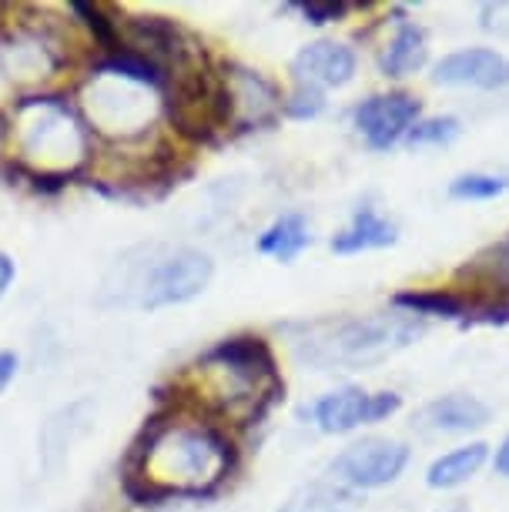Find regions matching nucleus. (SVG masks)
<instances>
[{
	"instance_id": "nucleus-13",
	"label": "nucleus",
	"mask_w": 509,
	"mask_h": 512,
	"mask_svg": "<svg viewBox=\"0 0 509 512\" xmlns=\"http://www.w3.org/2000/svg\"><path fill=\"white\" fill-rule=\"evenodd\" d=\"M292 74L295 84H305V88H342V84H349L355 77V54L345 44L312 41L295 54Z\"/></svg>"
},
{
	"instance_id": "nucleus-5",
	"label": "nucleus",
	"mask_w": 509,
	"mask_h": 512,
	"mask_svg": "<svg viewBox=\"0 0 509 512\" xmlns=\"http://www.w3.org/2000/svg\"><path fill=\"white\" fill-rule=\"evenodd\" d=\"M201 372L211 379L215 405L222 412L242 409L245 415H262L285 389L262 338H225L201 359Z\"/></svg>"
},
{
	"instance_id": "nucleus-1",
	"label": "nucleus",
	"mask_w": 509,
	"mask_h": 512,
	"mask_svg": "<svg viewBox=\"0 0 509 512\" xmlns=\"http://www.w3.org/2000/svg\"><path fill=\"white\" fill-rule=\"evenodd\" d=\"M235 469V446L215 425L155 415L124 466V492L148 506L168 496H208Z\"/></svg>"
},
{
	"instance_id": "nucleus-12",
	"label": "nucleus",
	"mask_w": 509,
	"mask_h": 512,
	"mask_svg": "<svg viewBox=\"0 0 509 512\" xmlns=\"http://www.w3.org/2000/svg\"><path fill=\"white\" fill-rule=\"evenodd\" d=\"M222 77H225V88H228V101H232V124H238V131L262 128V124L272 121L275 111L282 108L272 81H265L258 71L228 64Z\"/></svg>"
},
{
	"instance_id": "nucleus-30",
	"label": "nucleus",
	"mask_w": 509,
	"mask_h": 512,
	"mask_svg": "<svg viewBox=\"0 0 509 512\" xmlns=\"http://www.w3.org/2000/svg\"><path fill=\"white\" fill-rule=\"evenodd\" d=\"M493 466H496L499 476H506V479H509V436L503 439V446L496 449V462H493Z\"/></svg>"
},
{
	"instance_id": "nucleus-7",
	"label": "nucleus",
	"mask_w": 509,
	"mask_h": 512,
	"mask_svg": "<svg viewBox=\"0 0 509 512\" xmlns=\"http://www.w3.org/2000/svg\"><path fill=\"white\" fill-rule=\"evenodd\" d=\"M409 462V449L396 439L369 436L362 442H352L332 459V476L349 489H379L389 486L402 476Z\"/></svg>"
},
{
	"instance_id": "nucleus-6",
	"label": "nucleus",
	"mask_w": 509,
	"mask_h": 512,
	"mask_svg": "<svg viewBox=\"0 0 509 512\" xmlns=\"http://www.w3.org/2000/svg\"><path fill=\"white\" fill-rule=\"evenodd\" d=\"M175 91L168 101L171 124L191 141H211L218 131H228L232 124V101L222 74H211L205 64L171 77Z\"/></svg>"
},
{
	"instance_id": "nucleus-15",
	"label": "nucleus",
	"mask_w": 509,
	"mask_h": 512,
	"mask_svg": "<svg viewBox=\"0 0 509 512\" xmlns=\"http://www.w3.org/2000/svg\"><path fill=\"white\" fill-rule=\"evenodd\" d=\"M61 64L64 57L47 44V37L34 31L7 37L4 47H0V67L7 71V77H51Z\"/></svg>"
},
{
	"instance_id": "nucleus-4",
	"label": "nucleus",
	"mask_w": 509,
	"mask_h": 512,
	"mask_svg": "<svg viewBox=\"0 0 509 512\" xmlns=\"http://www.w3.org/2000/svg\"><path fill=\"white\" fill-rule=\"evenodd\" d=\"M11 134L34 181H67L88 161V128L61 98L17 101Z\"/></svg>"
},
{
	"instance_id": "nucleus-25",
	"label": "nucleus",
	"mask_w": 509,
	"mask_h": 512,
	"mask_svg": "<svg viewBox=\"0 0 509 512\" xmlns=\"http://www.w3.org/2000/svg\"><path fill=\"white\" fill-rule=\"evenodd\" d=\"M282 108H285L288 118L309 121V118H315V114H322V108H325V91H319V88H305V84H295V91L288 94Z\"/></svg>"
},
{
	"instance_id": "nucleus-28",
	"label": "nucleus",
	"mask_w": 509,
	"mask_h": 512,
	"mask_svg": "<svg viewBox=\"0 0 509 512\" xmlns=\"http://www.w3.org/2000/svg\"><path fill=\"white\" fill-rule=\"evenodd\" d=\"M14 372H17V355L14 352H0V392L11 385Z\"/></svg>"
},
{
	"instance_id": "nucleus-18",
	"label": "nucleus",
	"mask_w": 509,
	"mask_h": 512,
	"mask_svg": "<svg viewBox=\"0 0 509 512\" xmlns=\"http://www.w3.org/2000/svg\"><path fill=\"white\" fill-rule=\"evenodd\" d=\"M429 57V47H426V34L422 27L409 24V21H399L396 34L392 41L386 44V51L379 54V67L386 77H406L412 71H419Z\"/></svg>"
},
{
	"instance_id": "nucleus-26",
	"label": "nucleus",
	"mask_w": 509,
	"mask_h": 512,
	"mask_svg": "<svg viewBox=\"0 0 509 512\" xmlns=\"http://www.w3.org/2000/svg\"><path fill=\"white\" fill-rule=\"evenodd\" d=\"M479 27L486 34L509 37V0H496V4L479 7Z\"/></svg>"
},
{
	"instance_id": "nucleus-27",
	"label": "nucleus",
	"mask_w": 509,
	"mask_h": 512,
	"mask_svg": "<svg viewBox=\"0 0 509 512\" xmlns=\"http://www.w3.org/2000/svg\"><path fill=\"white\" fill-rule=\"evenodd\" d=\"M299 11L305 14V21L309 24H329V21H339V17L349 11L345 4H322V0H309V4H302Z\"/></svg>"
},
{
	"instance_id": "nucleus-29",
	"label": "nucleus",
	"mask_w": 509,
	"mask_h": 512,
	"mask_svg": "<svg viewBox=\"0 0 509 512\" xmlns=\"http://www.w3.org/2000/svg\"><path fill=\"white\" fill-rule=\"evenodd\" d=\"M11 282H14V262L0 251V298H4V292L11 288Z\"/></svg>"
},
{
	"instance_id": "nucleus-9",
	"label": "nucleus",
	"mask_w": 509,
	"mask_h": 512,
	"mask_svg": "<svg viewBox=\"0 0 509 512\" xmlns=\"http://www.w3.org/2000/svg\"><path fill=\"white\" fill-rule=\"evenodd\" d=\"M419 98H412L406 91H389V94H372L352 111V121L359 134L366 138L369 148L386 151L399 138H406L412 124L419 121Z\"/></svg>"
},
{
	"instance_id": "nucleus-2",
	"label": "nucleus",
	"mask_w": 509,
	"mask_h": 512,
	"mask_svg": "<svg viewBox=\"0 0 509 512\" xmlns=\"http://www.w3.org/2000/svg\"><path fill=\"white\" fill-rule=\"evenodd\" d=\"M215 262L195 248H134L111 268L101 285L104 308H168L198 298L211 285Z\"/></svg>"
},
{
	"instance_id": "nucleus-31",
	"label": "nucleus",
	"mask_w": 509,
	"mask_h": 512,
	"mask_svg": "<svg viewBox=\"0 0 509 512\" xmlns=\"http://www.w3.org/2000/svg\"><path fill=\"white\" fill-rule=\"evenodd\" d=\"M449 512H469L466 506H459V509H449Z\"/></svg>"
},
{
	"instance_id": "nucleus-20",
	"label": "nucleus",
	"mask_w": 509,
	"mask_h": 512,
	"mask_svg": "<svg viewBox=\"0 0 509 512\" xmlns=\"http://www.w3.org/2000/svg\"><path fill=\"white\" fill-rule=\"evenodd\" d=\"M486 456H489L486 442H469V446H459V449L446 452V456H439L436 462H432L429 472H426V482L432 489L463 486V482H469L479 469H483Z\"/></svg>"
},
{
	"instance_id": "nucleus-17",
	"label": "nucleus",
	"mask_w": 509,
	"mask_h": 512,
	"mask_svg": "<svg viewBox=\"0 0 509 512\" xmlns=\"http://www.w3.org/2000/svg\"><path fill=\"white\" fill-rule=\"evenodd\" d=\"M396 238H399V231L392 221H386L372 208H359L352 215L349 228H342L339 235L332 238V251L335 255H359V251L396 245Z\"/></svg>"
},
{
	"instance_id": "nucleus-16",
	"label": "nucleus",
	"mask_w": 509,
	"mask_h": 512,
	"mask_svg": "<svg viewBox=\"0 0 509 512\" xmlns=\"http://www.w3.org/2000/svg\"><path fill=\"white\" fill-rule=\"evenodd\" d=\"M88 422H91V402L88 399L67 405V409L54 412L51 419L44 422V429H41V462H44V469L51 472V476L61 469V462L67 459V452H71L74 439L88 432Z\"/></svg>"
},
{
	"instance_id": "nucleus-10",
	"label": "nucleus",
	"mask_w": 509,
	"mask_h": 512,
	"mask_svg": "<svg viewBox=\"0 0 509 512\" xmlns=\"http://www.w3.org/2000/svg\"><path fill=\"white\" fill-rule=\"evenodd\" d=\"M148 91L128 77L94 71L91 111L104 131H138V124L151 118V101H144Z\"/></svg>"
},
{
	"instance_id": "nucleus-8",
	"label": "nucleus",
	"mask_w": 509,
	"mask_h": 512,
	"mask_svg": "<svg viewBox=\"0 0 509 512\" xmlns=\"http://www.w3.org/2000/svg\"><path fill=\"white\" fill-rule=\"evenodd\" d=\"M402 405L396 392H362V389H339L329 392L315 402L312 419L325 432V436H345V432L359 429L366 422H382L389 419Z\"/></svg>"
},
{
	"instance_id": "nucleus-24",
	"label": "nucleus",
	"mask_w": 509,
	"mask_h": 512,
	"mask_svg": "<svg viewBox=\"0 0 509 512\" xmlns=\"http://www.w3.org/2000/svg\"><path fill=\"white\" fill-rule=\"evenodd\" d=\"M71 11L84 17V24H88L91 31H94V37H98V44H101V47H108V51H118V54H121L118 27H114V21L101 11L98 4H84V0H74Z\"/></svg>"
},
{
	"instance_id": "nucleus-14",
	"label": "nucleus",
	"mask_w": 509,
	"mask_h": 512,
	"mask_svg": "<svg viewBox=\"0 0 509 512\" xmlns=\"http://www.w3.org/2000/svg\"><path fill=\"white\" fill-rule=\"evenodd\" d=\"M489 422V405L479 402L476 395H443L432 399L416 412L412 425L422 436H463V432L483 429Z\"/></svg>"
},
{
	"instance_id": "nucleus-19",
	"label": "nucleus",
	"mask_w": 509,
	"mask_h": 512,
	"mask_svg": "<svg viewBox=\"0 0 509 512\" xmlns=\"http://www.w3.org/2000/svg\"><path fill=\"white\" fill-rule=\"evenodd\" d=\"M362 499L342 482H309L295 489L278 512H359Z\"/></svg>"
},
{
	"instance_id": "nucleus-21",
	"label": "nucleus",
	"mask_w": 509,
	"mask_h": 512,
	"mask_svg": "<svg viewBox=\"0 0 509 512\" xmlns=\"http://www.w3.org/2000/svg\"><path fill=\"white\" fill-rule=\"evenodd\" d=\"M309 241H312L309 225H305V218L299 215V211H292V215L278 218L275 225L258 238V251L278 258V262H292V258L309 245Z\"/></svg>"
},
{
	"instance_id": "nucleus-23",
	"label": "nucleus",
	"mask_w": 509,
	"mask_h": 512,
	"mask_svg": "<svg viewBox=\"0 0 509 512\" xmlns=\"http://www.w3.org/2000/svg\"><path fill=\"white\" fill-rule=\"evenodd\" d=\"M456 138H459V121L449 118V114L416 121L406 134L409 148H443V144H453Z\"/></svg>"
},
{
	"instance_id": "nucleus-3",
	"label": "nucleus",
	"mask_w": 509,
	"mask_h": 512,
	"mask_svg": "<svg viewBox=\"0 0 509 512\" xmlns=\"http://www.w3.org/2000/svg\"><path fill=\"white\" fill-rule=\"evenodd\" d=\"M422 332L426 325L406 312L335 318V322L305 325L302 335H295V355L322 372L369 369L409 349Z\"/></svg>"
},
{
	"instance_id": "nucleus-22",
	"label": "nucleus",
	"mask_w": 509,
	"mask_h": 512,
	"mask_svg": "<svg viewBox=\"0 0 509 512\" xmlns=\"http://www.w3.org/2000/svg\"><path fill=\"white\" fill-rule=\"evenodd\" d=\"M503 191H509L506 175L469 171V175H459V178L449 181V195L459 198V201H489V198H499Z\"/></svg>"
},
{
	"instance_id": "nucleus-11",
	"label": "nucleus",
	"mask_w": 509,
	"mask_h": 512,
	"mask_svg": "<svg viewBox=\"0 0 509 512\" xmlns=\"http://www.w3.org/2000/svg\"><path fill=\"white\" fill-rule=\"evenodd\" d=\"M432 81L443 88H479L496 91L509 84V57L489 47H466V51L446 54L432 67Z\"/></svg>"
}]
</instances>
